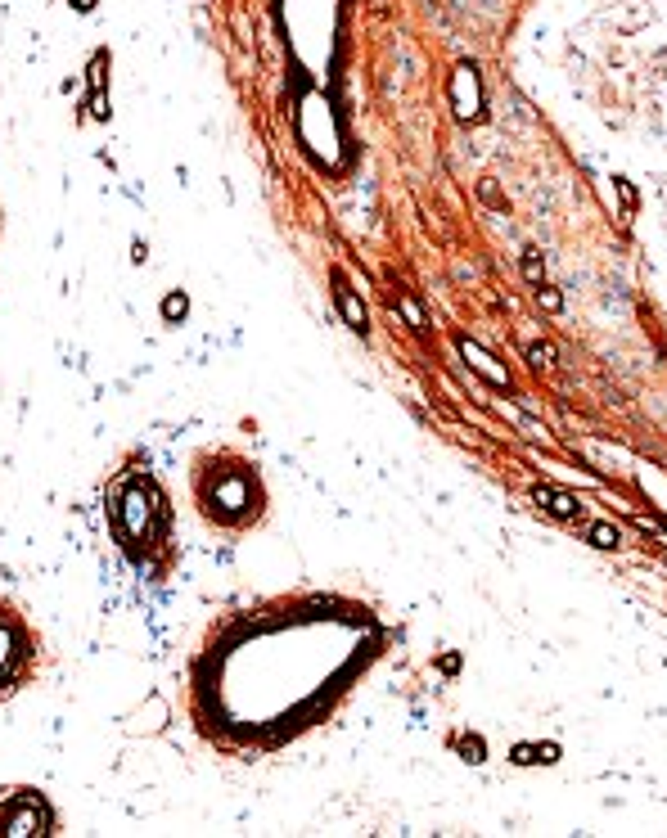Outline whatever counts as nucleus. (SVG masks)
<instances>
[{
    "label": "nucleus",
    "mask_w": 667,
    "mask_h": 838,
    "mask_svg": "<svg viewBox=\"0 0 667 838\" xmlns=\"http://www.w3.org/2000/svg\"><path fill=\"white\" fill-rule=\"evenodd\" d=\"M460 357H465V361H469L473 370H478L482 379H487V383H496V388H505V383H510V374H505L501 365H496V361L487 357V352L478 347V342H469V338H465V342H460Z\"/></svg>",
    "instance_id": "nucleus-2"
},
{
    "label": "nucleus",
    "mask_w": 667,
    "mask_h": 838,
    "mask_svg": "<svg viewBox=\"0 0 667 838\" xmlns=\"http://www.w3.org/2000/svg\"><path fill=\"white\" fill-rule=\"evenodd\" d=\"M523 275H528L532 284H546V262H541V253H523Z\"/></svg>",
    "instance_id": "nucleus-7"
},
{
    "label": "nucleus",
    "mask_w": 667,
    "mask_h": 838,
    "mask_svg": "<svg viewBox=\"0 0 667 838\" xmlns=\"http://www.w3.org/2000/svg\"><path fill=\"white\" fill-rule=\"evenodd\" d=\"M41 820H46V816H41L37 807H27L23 816H18V820H9V834H32V830H37ZM37 834H41V830H37Z\"/></svg>",
    "instance_id": "nucleus-5"
},
{
    "label": "nucleus",
    "mask_w": 667,
    "mask_h": 838,
    "mask_svg": "<svg viewBox=\"0 0 667 838\" xmlns=\"http://www.w3.org/2000/svg\"><path fill=\"white\" fill-rule=\"evenodd\" d=\"M334 298H338V311H343V320H348V325L357 329V334H365V307H361V298L352 293V288L343 284V279H338V293H334Z\"/></svg>",
    "instance_id": "nucleus-3"
},
{
    "label": "nucleus",
    "mask_w": 667,
    "mask_h": 838,
    "mask_svg": "<svg viewBox=\"0 0 667 838\" xmlns=\"http://www.w3.org/2000/svg\"><path fill=\"white\" fill-rule=\"evenodd\" d=\"M528 361L536 365V370H541V365H550V361H555V347H550V342H532V347H528Z\"/></svg>",
    "instance_id": "nucleus-8"
},
{
    "label": "nucleus",
    "mask_w": 667,
    "mask_h": 838,
    "mask_svg": "<svg viewBox=\"0 0 667 838\" xmlns=\"http://www.w3.org/2000/svg\"><path fill=\"white\" fill-rule=\"evenodd\" d=\"M590 541L605 545V550H613V545H618L622 536H618V528H613V523H595V528H590Z\"/></svg>",
    "instance_id": "nucleus-6"
},
{
    "label": "nucleus",
    "mask_w": 667,
    "mask_h": 838,
    "mask_svg": "<svg viewBox=\"0 0 667 838\" xmlns=\"http://www.w3.org/2000/svg\"><path fill=\"white\" fill-rule=\"evenodd\" d=\"M397 307H402V316H406V320H411V325H415V329H419V325H424V311H419V307H415V302H411V298H406V293H397Z\"/></svg>",
    "instance_id": "nucleus-9"
},
{
    "label": "nucleus",
    "mask_w": 667,
    "mask_h": 838,
    "mask_svg": "<svg viewBox=\"0 0 667 838\" xmlns=\"http://www.w3.org/2000/svg\"><path fill=\"white\" fill-rule=\"evenodd\" d=\"M532 500L541 505V510H550L555 519H577V514H582V505H577L573 491H559V487H550V482H541V487L532 491Z\"/></svg>",
    "instance_id": "nucleus-1"
},
{
    "label": "nucleus",
    "mask_w": 667,
    "mask_h": 838,
    "mask_svg": "<svg viewBox=\"0 0 667 838\" xmlns=\"http://www.w3.org/2000/svg\"><path fill=\"white\" fill-rule=\"evenodd\" d=\"M163 311H167V316H185V298H167Z\"/></svg>",
    "instance_id": "nucleus-12"
},
{
    "label": "nucleus",
    "mask_w": 667,
    "mask_h": 838,
    "mask_svg": "<svg viewBox=\"0 0 667 838\" xmlns=\"http://www.w3.org/2000/svg\"><path fill=\"white\" fill-rule=\"evenodd\" d=\"M541 307H546V311H559V307H564V298H559L555 288H546V284H541Z\"/></svg>",
    "instance_id": "nucleus-10"
},
{
    "label": "nucleus",
    "mask_w": 667,
    "mask_h": 838,
    "mask_svg": "<svg viewBox=\"0 0 667 838\" xmlns=\"http://www.w3.org/2000/svg\"><path fill=\"white\" fill-rule=\"evenodd\" d=\"M555 757H559L555 744H541V748H528V744H523V748H514V761H523V766H528V761H555Z\"/></svg>",
    "instance_id": "nucleus-4"
},
{
    "label": "nucleus",
    "mask_w": 667,
    "mask_h": 838,
    "mask_svg": "<svg viewBox=\"0 0 667 838\" xmlns=\"http://www.w3.org/2000/svg\"><path fill=\"white\" fill-rule=\"evenodd\" d=\"M465 757L469 761H482V744H478V739H465Z\"/></svg>",
    "instance_id": "nucleus-11"
}]
</instances>
